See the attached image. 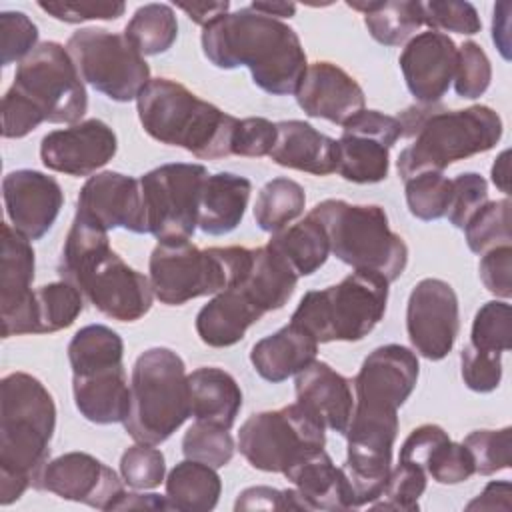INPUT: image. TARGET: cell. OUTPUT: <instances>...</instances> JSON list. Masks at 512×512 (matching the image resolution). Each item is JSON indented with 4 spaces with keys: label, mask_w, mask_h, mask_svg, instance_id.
<instances>
[{
    "label": "cell",
    "mask_w": 512,
    "mask_h": 512,
    "mask_svg": "<svg viewBox=\"0 0 512 512\" xmlns=\"http://www.w3.org/2000/svg\"><path fill=\"white\" fill-rule=\"evenodd\" d=\"M34 248L8 222L2 224L0 258V320L2 336L36 334L34 308Z\"/></svg>",
    "instance_id": "ac0fdd59"
},
{
    "label": "cell",
    "mask_w": 512,
    "mask_h": 512,
    "mask_svg": "<svg viewBox=\"0 0 512 512\" xmlns=\"http://www.w3.org/2000/svg\"><path fill=\"white\" fill-rule=\"evenodd\" d=\"M478 274L488 292L508 300L512 296V246L502 244L484 252Z\"/></svg>",
    "instance_id": "6f0895ef"
},
{
    "label": "cell",
    "mask_w": 512,
    "mask_h": 512,
    "mask_svg": "<svg viewBox=\"0 0 512 512\" xmlns=\"http://www.w3.org/2000/svg\"><path fill=\"white\" fill-rule=\"evenodd\" d=\"M398 122L410 144L396 168L402 180L422 172H442L452 162L492 150L502 138V118L484 104L442 110L436 104L408 106Z\"/></svg>",
    "instance_id": "277c9868"
},
{
    "label": "cell",
    "mask_w": 512,
    "mask_h": 512,
    "mask_svg": "<svg viewBox=\"0 0 512 512\" xmlns=\"http://www.w3.org/2000/svg\"><path fill=\"white\" fill-rule=\"evenodd\" d=\"M510 496H512V486L508 480H498L486 484L482 494H478L470 504H466V510H510Z\"/></svg>",
    "instance_id": "91938a15"
},
{
    "label": "cell",
    "mask_w": 512,
    "mask_h": 512,
    "mask_svg": "<svg viewBox=\"0 0 512 512\" xmlns=\"http://www.w3.org/2000/svg\"><path fill=\"white\" fill-rule=\"evenodd\" d=\"M276 124L262 116L242 118L236 124L232 138V154L262 158L268 156L276 144Z\"/></svg>",
    "instance_id": "11a10c76"
},
{
    "label": "cell",
    "mask_w": 512,
    "mask_h": 512,
    "mask_svg": "<svg viewBox=\"0 0 512 512\" xmlns=\"http://www.w3.org/2000/svg\"><path fill=\"white\" fill-rule=\"evenodd\" d=\"M206 166L172 162L138 178L144 206L146 234L158 242L190 240L198 228V204Z\"/></svg>",
    "instance_id": "4fadbf2b"
},
{
    "label": "cell",
    "mask_w": 512,
    "mask_h": 512,
    "mask_svg": "<svg viewBox=\"0 0 512 512\" xmlns=\"http://www.w3.org/2000/svg\"><path fill=\"white\" fill-rule=\"evenodd\" d=\"M222 492V480L216 468L196 462H178L166 478V502L170 510L208 512L216 508Z\"/></svg>",
    "instance_id": "836d02e7"
},
{
    "label": "cell",
    "mask_w": 512,
    "mask_h": 512,
    "mask_svg": "<svg viewBox=\"0 0 512 512\" xmlns=\"http://www.w3.org/2000/svg\"><path fill=\"white\" fill-rule=\"evenodd\" d=\"M202 52L222 70L246 66L252 82L272 94H296L308 68L300 36L286 22L246 6L202 28Z\"/></svg>",
    "instance_id": "6da1fadb"
},
{
    "label": "cell",
    "mask_w": 512,
    "mask_h": 512,
    "mask_svg": "<svg viewBox=\"0 0 512 512\" xmlns=\"http://www.w3.org/2000/svg\"><path fill=\"white\" fill-rule=\"evenodd\" d=\"M398 462L420 466L438 484H460L476 474L470 450L462 442H452L438 424L414 428L400 448Z\"/></svg>",
    "instance_id": "cb8c5ba5"
},
{
    "label": "cell",
    "mask_w": 512,
    "mask_h": 512,
    "mask_svg": "<svg viewBox=\"0 0 512 512\" xmlns=\"http://www.w3.org/2000/svg\"><path fill=\"white\" fill-rule=\"evenodd\" d=\"M510 198L488 200L464 226L466 244L474 254H484L496 246L510 244Z\"/></svg>",
    "instance_id": "60d3db41"
},
{
    "label": "cell",
    "mask_w": 512,
    "mask_h": 512,
    "mask_svg": "<svg viewBox=\"0 0 512 512\" xmlns=\"http://www.w3.org/2000/svg\"><path fill=\"white\" fill-rule=\"evenodd\" d=\"M422 24L436 32L456 34H478L482 28L480 16L470 2L462 0H432L420 2Z\"/></svg>",
    "instance_id": "681fc988"
},
{
    "label": "cell",
    "mask_w": 512,
    "mask_h": 512,
    "mask_svg": "<svg viewBox=\"0 0 512 512\" xmlns=\"http://www.w3.org/2000/svg\"><path fill=\"white\" fill-rule=\"evenodd\" d=\"M74 404L88 422L116 424L130 412V386L124 366L72 374Z\"/></svg>",
    "instance_id": "83f0119b"
},
{
    "label": "cell",
    "mask_w": 512,
    "mask_h": 512,
    "mask_svg": "<svg viewBox=\"0 0 512 512\" xmlns=\"http://www.w3.org/2000/svg\"><path fill=\"white\" fill-rule=\"evenodd\" d=\"M474 460V470L480 476H490L512 464V428L474 430L462 442Z\"/></svg>",
    "instance_id": "bcb514c9"
},
{
    "label": "cell",
    "mask_w": 512,
    "mask_h": 512,
    "mask_svg": "<svg viewBox=\"0 0 512 512\" xmlns=\"http://www.w3.org/2000/svg\"><path fill=\"white\" fill-rule=\"evenodd\" d=\"M388 286L390 282L376 272L354 270L338 284L306 292L290 322L318 344L358 342L384 318Z\"/></svg>",
    "instance_id": "9c48e42d"
},
{
    "label": "cell",
    "mask_w": 512,
    "mask_h": 512,
    "mask_svg": "<svg viewBox=\"0 0 512 512\" xmlns=\"http://www.w3.org/2000/svg\"><path fill=\"white\" fill-rule=\"evenodd\" d=\"M112 510H170V508H168L166 496L124 490Z\"/></svg>",
    "instance_id": "6125c7cd"
},
{
    "label": "cell",
    "mask_w": 512,
    "mask_h": 512,
    "mask_svg": "<svg viewBox=\"0 0 512 512\" xmlns=\"http://www.w3.org/2000/svg\"><path fill=\"white\" fill-rule=\"evenodd\" d=\"M510 150H502L500 156L494 160L492 164V182L494 186L504 192V194H510Z\"/></svg>",
    "instance_id": "e7e4bbea"
},
{
    "label": "cell",
    "mask_w": 512,
    "mask_h": 512,
    "mask_svg": "<svg viewBox=\"0 0 512 512\" xmlns=\"http://www.w3.org/2000/svg\"><path fill=\"white\" fill-rule=\"evenodd\" d=\"M330 244V252L354 270L376 272L388 282L398 280L408 266L404 238L390 230L386 210L378 204H350L328 198L310 212Z\"/></svg>",
    "instance_id": "8992f818"
},
{
    "label": "cell",
    "mask_w": 512,
    "mask_h": 512,
    "mask_svg": "<svg viewBox=\"0 0 512 512\" xmlns=\"http://www.w3.org/2000/svg\"><path fill=\"white\" fill-rule=\"evenodd\" d=\"M460 372L470 390L480 394L492 392L502 380V352L478 350L466 344L460 352Z\"/></svg>",
    "instance_id": "f5cc1de1"
},
{
    "label": "cell",
    "mask_w": 512,
    "mask_h": 512,
    "mask_svg": "<svg viewBox=\"0 0 512 512\" xmlns=\"http://www.w3.org/2000/svg\"><path fill=\"white\" fill-rule=\"evenodd\" d=\"M124 36L142 56L164 54L178 38V20L172 6L158 2L140 6L126 24Z\"/></svg>",
    "instance_id": "74e56055"
},
{
    "label": "cell",
    "mask_w": 512,
    "mask_h": 512,
    "mask_svg": "<svg viewBox=\"0 0 512 512\" xmlns=\"http://www.w3.org/2000/svg\"><path fill=\"white\" fill-rule=\"evenodd\" d=\"M470 346L490 352H508L512 346V310L504 300L482 304L474 316Z\"/></svg>",
    "instance_id": "f6af8a7d"
},
{
    "label": "cell",
    "mask_w": 512,
    "mask_h": 512,
    "mask_svg": "<svg viewBox=\"0 0 512 512\" xmlns=\"http://www.w3.org/2000/svg\"><path fill=\"white\" fill-rule=\"evenodd\" d=\"M508 10H510V2H500L494 6V18H492V40L506 60L510 58V54H508V48H510Z\"/></svg>",
    "instance_id": "be15d7a7"
},
{
    "label": "cell",
    "mask_w": 512,
    "mask_h": 512,
    "mask_svg": "<svg viewBox=\"0 0 512 512\" xmlns=\"http://www.w3.org/2000/svg\"><path fill=\"white\" fill-rule=\"evenodd\" d=\"M116 150V132L98 118L52 130L40 142L42 164L48 170L68 176L94 174L116 156Z\"/></svg>",
    "instance_id": "d6986e66"
},
{
    "label": "cell",
    "mask_w": 512,
    "mask_h": 512,
    "mask_svg": "<svg viewBox=\"0 0 512 512\" xmlns=\"http://www.w3.org/2000/svg\"><path fill=\"white\" fill-rule=\"evenodd\" d=\"M492 80V64L480 44L466 40L458 48L456 70H454V90L466 100L482 96Z\"/></svg>",
    "instance_id": "c3c4849f"
},
{
    "label": "cell",
    "mask_w": 512,
    "mask_h": 512,
    "mask_svg": "<svg viewBox=\"0 0 512 512\" xmlns=\"http://www.w3.org/2000/svg\"><path fill=\"white\" fill-rule=\"evenodd\" d=\"M136 108L142 128L160 144L184 148L200 160L232 154L238 118L176 80L152 78L138 94Z\"/></svg>",
    "instance_id": "5b68a950"
},
{
    "label": "cell",
    "mask_w": 512,
    "mask_h": 512,
    "mask_svg": "<svg viewBox=\"0 0 512 512\" xmlns=\"http://www.w3.org/2000/svg\"><path fill=\"white\" fill-rule=\"evenodd\" d=\"M0 42L2 66L22 62L38 46V26L20 10H6L0 14Z\"/></svg>",
    "instance_id": "816d5d0a"
},
{
    "label": "cell",
    "mask_w": 512,
    "mask_h": 512,
    "mask_svg": "<svg viewBox=\"0 0 512 512\" xmlns=\"http://www.w3.org/2000/svg\"><path fill=\"white\" fill-rule=\"evenodd\" d=\"M252 262V248L212 246L200 250L190 240L158 242L148 260L154 298L168 306L218 294L238 286Z\"/></svg>",
    "instance_id": "ba28073f"
},
{
    "label": "cell",
    "mask_w": 512,
    "mask_h": 512,
    "mask_svg": "<svg viewBox=\"0 0 512 512\" xmlns=\"http://www.w3.org/2000/svg\"><path fill=\"white\" fill-rule=\"evenodd\" d=\"M276 144L268 154L278 166L328 176L338 166V142L304 120L276 122Z\"/></svg>",
    "instance_id": "484cf974"
},
{
    "label": "cell",
    "mask_w": 512,
    "mask_h": 512,
    "mask_svg": "<svg viewBox=\"0 0 512 512\" xmlns=\"http://www.w3.org/2000/svg\"><path fill=\"white\" fill-rule=\"evenodd\" d=\"M270 248L288 260L298 276H310L322 268L330 254L328 236L322 224L310 214L284 230L272 234Z\"/></svg>",
    "instance_id": "d590c367"
},
{
    "label": "cell",
    "mask_w": 512,
    "mask_h": 512,
    "mask_svg": "<svg viewBox=\"0 0 512 512\" xmlns=\"http://www.w3.org/2000/svg\"><path fill=\"white\" fill-rule=\"evenodd\" d=\"M76 212L96 220L106 230L124 228L146 234L140 182L122 172L104 170L90 176L78 192Z\"/></svg>",
    "instance_id": "7402d4cb"
},
{
    "label": "cell",
    "mask_w": 512,
    "mask_h": 512,
    "mask_svg": "<svg viewBox=\"0 0 512 512\" xmlns=\"http://www.w3.org/2000/svg\"><path fill=\"white\" fill-rule=\"evenodd\" d=\"M348 8L364 14L370 36L384 46L408 42L422 26V6L414 0H372L346 2Z\"/></svg>",
    "instance_id": "e575fe53"
},
{
    "label": "cell",
    "mask_w": 512,
    "mask_h": 512,
    "mask_svg": "<svg viewBox=\"0 0 512 512\" xmlns=\"http://www.w3.org/2000/svg\"><path fill=\"white\" fill-rule=\"evenodd\" d=\"M252 182L232 172L208 174L198 204V228L210 236H224L244 218Z\"/></svg>",
    "instance_id": "f1b7e54d"
},
{
    "label": "cell",
    "mask_w": 512,
    "mask_h": 512,
    "mask_svg": "<svg viewBox=\"0 0 512 512\" xmlns=\"http://www.w3.org/2000/svg\"><path fill=\"white\" fill-rule=\"evenodd\" d=\"M420 364L416 352L402 344L374 348L354 376V412L398 414L416 388Z\"/></svg>",
    "instance_id": "9a60e30c"
},
{
    "label": "cell",
    "mask_w": 512,
    "mask_h": 512,
    "mask_svg": "<svg viewBox=\"0 0 512 512\" xmlns=\"http://www.w3.org/2000/svg\"><path fill=\"white\" fill-rule=\"evenodd\" d=\"M82 292L66 282H50L34 290V308H36V334H50L64 330L74 324V320L84 310Z\"/></svg>",
    "instance_id": "ab89813d"
},
{
    "label": "cell",
    "mask_w": 512,
    "mask_h": 512,
    "mask_svg": "<svg viewBox=\"0 0 512 512\" xmlns=\"http://www.w3.org/2000/svg\"><path fill=\"white\" fill-rule=\"evenodd\" d=\"M38 8L52 18L66 24H80L88 20H118L126 4L120 0H64V2H38Z\"/></svg>",
    "instance_id": "db71d44e"
},
{
    "label": "cell",
    "mask_w": 512,
    "mask_h": 512,
    "mask_svg": "<svg viewBox=\"0 0 512 512\" xmlns=\"http://www.w3.org/2000/svg\"><path fill=\"white\" fill-rule=\"evenodd\" d=\"M250 8H254L260 14H266L270 18H290L296 14V4L292 2H252Z\"/></svg>",
    "instance_id": "03108f58"
},
{
    "label": "cell",
    "mask_w": 512,
    "mask_h": 512,
    "mask_svg": "<svg viewBox=\"0 0 512 512\" xmlns=\"http://www.w3.org/2000/svg\"><path fill=\"white\" fill-rule=\"evenodd\" d=\"M294 390L296 402L306 406L324 428L342 436L346 434L354 412L352 382L348 378L338 374L330 364L314 360L296 374Z\"/></svg>",
    "instance_id": "d4e9b609"
},
{
    "label": "cell",
    "mask_w": 512,
    "mask_h": 512,
    "mask_svg": "<svg viewBox=\"0 0 512 512\" xmlns=\"http://www.w3.org/2000/svg\"><path fill=\"white\" fill-rule=\"evenodd\" d=\"M42 122H46L42 112L20 90L10 86L2 98V136L24 138Z\"/></svg>",
    "instance_id": "9f6ffc18"
},
{
    "label": "cell",
    "mask_w": 512,
    "mask_h": 512,
    "mask_svg": "<svg viewBox=\"0 0 512 512\" xmlns=\"http://www.w3.org/2000/svg\"><path fill=\"white\" fill-rule=\"evenodd\" d=\"M80 78L114 102L136 100L146 88L150 66L124 34L106 28H80L68 42Z\"/></svg>",
    "instance_id": "8fae6325"
},
{
    "label": "cell",
    "mask_w": 512,
    "mask_h": 512,
    "mask_svg": "<svg viewBox=\"0 0 512 512\" xmlns=\"http://www.w3.org/2000/svg\"><path fill=\"white\" fill-rule=\"evenodd\" d=\"M458 48L454 40L436 30L412 36L400 58V70L418 104H438L448 92L456 70Z\"/></svg>",
    "instance_id": "44dd1931"
},
{
    "label": "cell",
    "mask_w": 512,
    "mask_h": 512,
    "mask_svg": "<svg viewBox=\"0 0 512 512\" xmlns=\"http://www.w3.org/2000/svg\"><path fill=\"white\" fill-rule=\"evenodd\" d=\"M58 274L74 284L98 312L118 322L140 320L154 300L150 278L130 268L110 248L108 230L102 224L80 214H74L64 240Z\"/></svg>",
    "instance_id": "7a4b0ae2"
},
{
    "label": "cell",
    "mask_w": 512,
    "mask_h": 512,
    "mask_svg": "<svg viewBox=\"0 0 512 512\" xmlns=\"http://www.w3.org/2000/svg\"><path fill=\"white\" fill-rule=\"evenodd\" d=\"M0 504L16 502L50 458L56 404L44 384L26 372L0 382Z\"/></svg>",
    "instance_id": "3957f363"
},
{
    "label": "cell",
    "mask_w": 512,
    "mask_h": 512,
    "mask_svg": "<svg viewBox=\"0 0 512 512\" xmlns=\"http://www.w3.org/2000/svg\"><path fill=\"white\" fill-rule=\"evenodd\" d=\"M264 314L236 286L218 292L196 314V332L212 348H226L240 342L246 330Z\"/></svg>",
    "instance_id": "f546056e"
},
{
    "label": "cell",
    "mask_w": 512,
    "mask_h": 512,
    "mask_svg": "<svg viewBox=\"0 0 512 512\" xmlns=\"http://www.w3.org/2000/svg\"><path fill=\"white\" fill-rule=\"evenodd\" d=\"M324 430L306 406L294 402L248 416L238 432V450L252 468L284 474L324 450Z\"/></svg>",
    "instance_id": "30bf717a"
},
{
    "label": "cell",
    "mask_w": 512,
    "mask_h": 512,
    "mask_svg": "<svg viewBox=\"0 0 512 512\" xmlns=\"http://www.w3.org/2000/svg\"><path fill=\"white\" fill-rule=\"evenodd\" d=\"M190 416V390L184 360L170 348L144 350L130 380V412L122 422L134 442L158 446Z\"/></svg>",
    "instance_id": "52a82bcc"
},
{
    "label": "cell",
    "mask_w": 512,
    "mask_h": 512,
    "mask_svg": "<svg viewBox=\"0 0 512 512\" xmlns=\"http://www.w3.org/2000/svg\"><path fill=\"white\" fill-rule=\"evenodd\" d=\"M122 482L124 480L110 466L92 454L66 452L48 460L32 486L64 500L82 502L98 510H112L124 492Z\"/></svg>",
    "instance_id": "e0dca14e"
},
{
    "label": "cell",
    "mask_w": 512,
    "mask_h": 512,
    "mask_svg": "<svg viewBox=\"0 0 512 512\" xmlns=\"http://www.w3.org/2000/svg\"><path fill=\"white\" fill-rule=\"evenodd\" d=\"M316 352L318 342L302 328L288 322L252 346L250 362L258 376L278 384L308 368L316 360Z\"/></svg>",
    "instance_id": "4316f807"
},
{
    "label": "cell",
    "mask_w": 512,
    "mask_h": 512,
    "mask_svg": "<svg viewBox=\"0 0 512 512\" xmlns=\"http://www.w3.org/2000/svg\"><path fill=\"white\" fill-rule=\"evenodd\" d=\"M406 332L412 348L426 360L446 358L460 332V308L454 288L440 278L420 280L406 306Z\"/></svg>",
    "instance_id": "2e32d148"
},
{
    "label": "cell",
    "mask_w": 512,
    "mask_h": 512,
    "mask_svg": "<svg viewBox=\"0 0 512 512\" xmlns=\"http://www.w3.org/2000/svg\"><path fill=\"white\" fill-rule=\"evenodd\" d=\"M176 8L184 10L192 22H196L204 28V26L212 24L214 20H218L220 16L228 14L230 2L228 0H220V2H176Z\"/></svg>",
    "instance_id": "94428289"
},
{
    "label": "cell",
    "mask_w": 512,
    "mask_h": 512,
    "mask_svg": "<svg viewBox=\"0 0 512 512\" xmlns=\"http://www.w3.org/2000/svg\"><path fill=\"white\" fill-rule=\"evenodd\" d=\"M296 270L274 248H252V262L246 278L236 286L262 312L280 310L296 290Z\"/></svg>",
    "instance_id": "d6a6232c"
},
{
    "label": "cell",
    "mask_w": 512,
    "mask_h": 512,
    "mask_svg": "<svg viewBox=\"0 0 512 512\" xmlns=\"http://www.w3.org/2000/svg\"><path fill=\"white\" fill-rule=\"evenodd\" d=\"M124 356V342L112 328L90 324L80 328L68 344L72 374H90L96 370L118 368Z\"/></svg>",
    "instance_id": "8d00e7d4"
},
{
    "label": "cell",
    "mask_w": 512,
    "mask_h": 512,
    "mask_svg": "<svg viewBox=\"0 0 512 512\" xmlns=\"http://www.w3.org/2000/svg\"><path fill=\"white\" fill-rule=\"evenodd\" d=\"M236 444L232 434L226 428L208 424V422H194L182 438V454L188 460H196L208 464L212 468L226 466L234 456Z\"/></svg>",
    "instance_id": "7bdbcfd3"
},
{
    "label": "cell",
    "mask_w": 512,
    "mask_h": 512,
    "mask_svg": "<svg viewBox=\"0 0 512 512\" xmlns=\"http://www.w3.org/2000/svg\"><path fill=\"white\" fill-rule=\"evenodd\" d=\"M234 510H308L300 494L290 490H278L270 486H250L236 498Z\"/></svg>",
    "instance_id": "680465c9"
},
{
    "label": "cell",
    "mask_w": 512,
    "mask_h": 512,
    "mask_svg": "<svg viewBox=\"0 0 512 512\" xmlns=\"http://www.w3.org/2000/svg\"><path fill=\"white\" fill-rule=\"evenodd\" d=\"M306 206V192L302 184L292 178H272L266 182L254 204V220L260 230L276 234L296 220Z\"/></svg>",
    "instance_id": "f35d334b"
},
{
    "label": "cell",
    "mask_w": 512,
    "mask_h": 512,
    "mask_svg": "<svg viewBox=\"0 0 512 512\" xmlns=\"http://www.w3.org/2000/svg\"><path fill=\"white\" fill-rule=\"evenodd\" d=\"M2 198L12 228L28 240H40L52 228L64 204L58 180L30 168L4 176Z\"/></svg>",
    "instance_id": "ffe728a7"
},
{
    "label": "cell",
    "mask_w": 512,
    "mask_h": 512,
    "mask_svg": "<svg viewBox=\"0 0 512 512\" xmlns=\"http://www.w3.org/2000/svg\"><path fill=\"white\" fill-rule=\"evenodd\" d=\"M402 136L396 116L378 110H360L342 124L336 172L354 184H376L390 170V148Z\"/></svg>",
    "instance_id": "5bb4252c"
},
{
    "label": "cell",
    "mask_w": 512,
    "mask_h": 512,
    "mask_svg": "<svg viewBox=\"0 0 512 512\" xmlns=\"http://www.w3.org/2000/svg\"><path fill=\"white\" fill-rule=\"evenodd\" d=\"M294 96L304 114L340 126L364 110L366 104L360 84L332 62L308 64Z\"/></svg>",
    "instance_id": "603a6c76"
},
{
    "label": "cell",
    "mask_w": 512,
    "mask_h": 512,
    "mask_svg": "<svg viewBox=\"0 0 512 512\" xmlns=\"http://www.w3.org/2000/svg\"><path fill=\"white\" fill-rule=\"evenodd\" d=\"M426 472L408 462H398L390 470L388 482L382 494L370 504L374 510H398V512H416L418 500L426 490Z\"/></svg>",
    "instance_id": "ee69618b"
},
{
    "label": "cell",
    "mask_w": 512,
    "mask_h": 512,
    "mask_svg": "<svg viewBox=\"0 0 512 512\" xmlns=\"http://www.w3.org/2000/svg\"><path fill=\"white\" fill-rule=\"evenodd\" d=\"M450 184L446 218L454 228L464 230L468 220L488 202V182L478 172H464L450 180Z\"/></svg>",
    "instance_id": "f907efd6"
},
{
    "label": "cell",
    "mask_w": 512,
    "mask_h": 512,
    "mask_svg": "<svg viewBox=\"0 0 512 512\" xmlns=\"http://www.w3.org/2000/svg\"><path fill=\"white\" fill-rule=\"evenodd\" d=\"M12 86L50 124H78L88 110V94L78 68L60 42H42L16 68Z\"/></svg>",
    "instance_id": "7c38bea8"
},
{
    "label": "cell",
    "mask_w": 512,
    "mask_h": 512,
    "mask_svg": "<svg viewBox=\"0 0 512 512\" xmlns=\"http://www.w3.org/2000/svg\"><path fill=\"white\" fill-rule=\"evenodd\" d=\"M166 474L164 454L152 444L136 442L120 458V476L132 490H152L160 486Z\"/></svg>",
    "instance_id": "7dc6e473"
},
{
    "label": "cell",
    "mask_w": 512,
    "mask_h": 512,
    "mask_svg": "<svg viewBox=\"0 0 512 512\" xmlns=\"http://www.w3.org/2000/svg\"><path fill=\"white\" fill-rule=\"evenodd\" d=\"M190 416L230 430L242 408V390L232 374L216 366H202L188 374Z\"/></svg>",
    "instance_id": "1f68e13d"
},
{
    "label": "cell",
    "mask_w": 512,
    "mask_h": 512,
    "mask_svg": "<svg viewBox=\"0 0 512 512\" xmlns=\"http://www.w3.org/2000/svg\"><path fill=\"white\" fill-rule=\"evenodd\" d=\"M284 476L294 484L308 510H350L352 492L348 478L326 450L292 466Z\"/></svg>",
    "instance_id": "4dcf8cb0"
},
{
    "label": "cell",
    "mask_w": 512,
    "mask_h": 512,
    "mask_svg": "<svg viewBox=\"0 0 512 512\" xmlns=\"http://www.w3.org/2000/svg\"><path fill=\"white\" fill-rule=\"evenodd\" d=\"M406 204L414 218L432 222L446 216L452 184L442 172H422L404 180Z\"/></svg>",
    "instance_id": "b9f144b4"
}]
</instances>
